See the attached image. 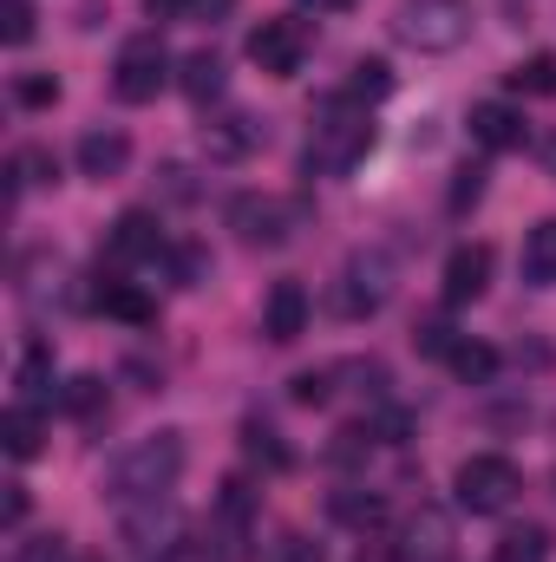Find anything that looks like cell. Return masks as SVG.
<instances>
[{
    "mask_svg": "<svg viewBox=\"0 0 556 562\" xmlns=\"http://www.w3.org/2000/svg\"><path fill=\"white\" fill-rule=\"evenodd\" d=\"M478 196H485V170H478V164H465V170H458V183H452V210H465V203H478Z\"/></svg>",
    "mask_w": 556,
    "mask_h": 562,
    "instance_id": "obj_31",
    "label": "cell"
},
{
    "mask_svg": "<svg viewBox=\"0 0 556 562\" xmlns=\"http://www.w3.org/2000/svg\"><path fill=\"white\" fill-rule=\"evenodd\" d=\"M544 170H551V177H556V138L544 144Z\"/></svg>",
    "mask_w": 556,
    "mask_h": 562,
    "instance_id": "obj_38",
    "label": "cell"
},
{
    "mask_svg": "<svg viewBox=\"0 0 556 562\" xmlns=\"http://www.w3.org/2000/svg\"><path fill=\"white\" fill-rule=\"evenodd\" d=\"M0 445H7V458H33L40 445H46V425L33 406H7V419H0Z\"/></svg>",
    "mask_w": 556,
    "mask_h": 562,
    "instance_id": "obj_15",
    "label": "cell"
},
{
    "mask_svg": "<svg viewBox=\"0 0 556 562\" xmlns=\"http://www.w3.org/2000/svg\"><path fill=\"white\" fill-rule=\"evenodd\" d=\"M249 59H256L263 72H276V79H294L301 59H308V26H301V20H263V26L249 33Z\"/></svg>",
    "mask_w": 556,
    "mask_h": 562,
    "instance_id": "obj_7",
    "label": "cell"
},
{
    "mask_svg": "<svg viewBox=\"0 0 556 562\" xmlns=\"http://www.w3.org/2000/svg\"><path fill=\"white\" fill-rule=\"evenodd\" d=\"M294 223H301V203H288V196H236L230 203V229L249 249H281L294 236Z\"/></svg>",
    "mask_w": 556,
    "mask_h": 562,
    "instance_id": "obj_6",
    "label": "cell"
},
{
    "mask_svg": "<svg viewBox=\"0 0 556 562\" xmlns=\"http://www.w3.org/2000/svg\"><path fill=\"white\" fill-rule=\"evenodd\" d=\"M46 386H53V360L33 347V353H26V367H20V393H26V400H46Z\"/></svg>",
    "mask_w": 556,
    "mask_h": 562,
    "instance_id": "obj_27",
    "label": "cell"
},
{
    "mask_svg": "<svg viewBox=\"0 0 556 562\" xmlns=\"http://www.w3.org/2000/svg\"><path fill=\"white\" fill-rule=\"evenodd\" d=\"M327 380H334V373H294V386H288L294 406H321V400H327Z\"/></svg>",
    "mask_w": 556,
    "mask_h": 562,
    "instance_id": "obj_32",
    "label": "cell"
},
{
    "mask_svg": "<svg viewBox=\"0 0 556 562\" xmlns=\"http://www.w3.org/2000/svg\"><path fill=\"white\" fill-rule=\"evenodd\" d=\"M236 0H184V20H223Z\"/></svg>",
    "mask_w": 556,
    "mask_h": 562,
    "instance_id": "obj_34",
    "label": "cell"
},
{
    "mask_svg": "<svg viewBox=\"0 0 556 562\" xmlns=\"http://www.w3.org/2000/svg\"><path fill=\"white\" fill-rule=\"evenodd\" d=\"M524 281L556 288V216H551V223H537V229L524 236Z\"/></svg>",
    "mask_w": 556,
    "mask_h": 562,
    "instance_id": "obj_16",
    "label": "cell"
},
{
    "mask_svg": "<svg viewBox=\"0 0 556 562\" xmlns=\"http://www.w3.org/2000/svg\"><path fill=\"white\" fill-rule=\"evenodd\" d=\"M177 477H184V431H157V438H138V445L112 464L105 497H112L119 510H144V504H164V497L177 491Z\"/></svg>",
    "mask_w": 556,
    "mask_h": 562,
    "instance_id": "obj_1",
    "label": "cell"
},
{
    "mask_svg": "<svg viewBox=\"0 0 556 562\" xmlns=\"http://www.w3.org/2000/svg\"><path fill=\"white\" fill-rule=\"evenodd\" d=\"M407 562H445L452 557V524L438 517V510H419L413 524H407Z\"/></svg>",
    "mask_w": 556,
    "mask_h": 562,
    "instance_id": "obj_13",
    "label": "cell"
},
{
    "mask_svg": "<svg viewBox=\"0 0 556 562\" xmlns=\"http://www.w3.org/2000/svg\"><path fill=\"white\" fill-rule=\"evenodd\" d=\"M99 400H105V380H92V373L66 386V413H79V419H86V413H99Z\"/></svg>",
    "mask_w": 556,
    "mask_h": 562,
    "instance_id": "obj_29",
    "label": "cell"
},
{
    "mask_svg": "<svg viewBox=\"0 0 556 562\" xmlns=\"http://www.w3.org/2000/svg\"><path fill=\"white\" fill-rule=\"evenodd\" d=\"M471 138L485 144V150H524L531 125H524V112H518V105L485 99V105H471Z\"/></svg>",
    "mask_w": 556,
    "mask_h": 562,
    "instance_id": "obj_9",
    "label": "cell"
},
{
    "mask_svg": "<svg viewBox=\"0 0 556 562\" xmlns=\"http://www.w3.org/2000/svg\"><path fill=\"white\" fill-rule=\"evenodd\" d=\"M445 360H452V373H458V380H471V386H485V380L498 373V353H491L485 340H458Z\"/></svg>",
    "mask_w": 556,
    "mask_h": 562,
    "instance_id": "obj_20",
    "label": "cell"
},
{
    "mask_svg": "<svg viewBox=\"0 0 556 562\" xmlns=\"http://www.w3.org/2000/svg\"><path fill=\"white\" fill-rule=\"evenodd\" d=\"M13 99H20V105H53V99H59V79H53V72H20V79H13Z\"/></svg>",
    "mask_w": 556,
    "mask_h": 562,
    "instance_id": "obj_26",
    "label": "cell"
},
{
    "mask_svg": "<svg viewBox=\"0 0 556 562\" xmlns=\"http://www.w3.org/2000/svg\"><path fill=\"white\" fill-rule=\"evenodd\" d=\"M518 491H524V477H518L511 458H491V451H485V458H465V464H458V510H471V517L511 510Z\"/></svg>",
    "mask_w": 556,
    "mask_h": 562,
    "instance_id": "obj_5",
    "label": "cell"
},
{
    "mask_svg": "<svg viewBox=\"0 0 556 562\" xmlns=\"http://www.w3.org/2000/svg\"><path fill=\"white\" fill-rule=\"evenodd\" d=\"M243 445H249V458H263V464H269V471H281V464H288V445H281L276 431H269V425H243Z\"/></svg>",
    "mask_w": 556,
    "mask_h": 562,
    "instance_id": "obj_24",
    "label": "cell"
},
{
    "mask_svg": "<svg viewBox=\"0 0 556 562\" xmlns=\"http://www.w3.org/2000/svg\"><path fill=\"white\" fill-rule=\"evenodd\" d=\"M485 281H491V249H485V243L452 249V262H445V301H452V307L478 301V294H485Z\"/></svg>",
    "mask_w": 556,
    "mask_h": 562,
    "instance_id": "obj_10",
    "label": "cell"
},
{
    "mask_svg": "<svg viewBox=\"0 0 556 562\" xmlns=\"http://www.w3.org/2000/svg\"><path fill=\"white\" fill-rule=\"evenodd\" d=\"M125 164H132V138H125V132L99 125V132H86V138H79V177L105 183V177H119Z\"/></svg>",
    "mask_w": 556,
    "mask_h": 562,
    "instance_id": "obj_11",
    "label": "cell"
},
{
    "mask_svg": "<svg viewBox=\"0 0 556 562\" xmlns=\"http://www.w3.org/2000/svg\"><path fill=\"white\" fill-rule=\"evenodd\" d=\"M0 40L26 46L33 40V0H0Z\"/></svg>",
    "mask_w": 556,
    "mask_h": 562,
    "instance_id": "obj_25",
    "label": "cell"
},
{
    "mask_svg": "<svg viewBox=\"0 0 556 562\" xmlns=\"http://www.w3.org/2000/svg\"><path fill=\"white\" fill-rule=\"evenodd\" d=\"M308 7H314V13H347L354 0H308Z\"/></svg>",
    "mask_w": 556,
    "mask_h": 562,
    "instance_id": "obj_37",
    "label": "cell"
},
{
    "mask_svg": "<svg viewBox=\"0 0 556 562\" xmlns=\"http://www.w3.org/2000/svg\"><path fill=\"white\" fill-rule=\"evenodd\" d=\"M13 562H73V550H66V537H33L13 550Z\"/></svg>",
    "mask_w": 556,
    "mask_h": 562,
    "instance_id": "obj_30",
    "label": "cell"
},
{
    "mask_svg": "<svg viewBox=\"0 0 556 562\" xmlns=\"http://www.w3.org/2000/svg\"><path fill=\"white\" fill-rule=\"evenodd\" d=\"M393 40L413 53H452L471 40V7L465 0H407L393 13Z\"/></svg>",
    "mask_w": 556,
    "mask_h": 562,
    "instance_id": "obj_3",
    "label": "cell"
},
{
    "mask_svg": "<svg viewBox=\"0 0 556 562\" xmlns=\"http://www.w3.org/2000/svg\"><path fill=\"white\" fill-rule=\"evenodd\" d=\"M387 92H393V72H387L380 59H360L354 79H347V99H354V105H374V99H387Z\"/></svg>",
    "mask_w": 556,
    "mask_h": 562,
    "instance_id": "obj_21",
    "label": "cell"
},
{
    "mask_svg": "<svg viewBox=\"0 0 556 562\" xmlns=\"http://www.w3.org/2000/svg\"><path fill=\"white\" fill-rule=\"evenodd\" d=\"M367 150H374V119H367L347 92L327 99V112H321V125H314V138H308V170L341 177V170H354Z\"/></svg>",
    "mask_w": 556,
    "mask_h": 562,
    "instance_id": "obj_2",
    "label": "cell"
},
{
    "mask_svg": "<svg viewBox=\"0 0 556 562\" xmlns=\"http://www.w3.org/2000/svg\"><path fill=\"white\" fill-rule=\"evenodd\" d=\"M177 281H184V288L203 281V256H197V249H177Z\"/></svg>",
    "mask_w": 556,
    "mask_h": 562,
    "instance_id": "obj_35",
    "label": "cell"
},
{
    "mask_svg": "<svg viewBox=\"0 0 556 562\" xmlns=\"http://www.w3.org/2000/svg\"><path fill=\"white\" fill-rule=\"evenodd\" d=\"M419 347H425V353H452L458 340H452V327H445V321H425V327H419Z\"/></svg>",
    "mask_w": 556,
    "mask_h": 562,
    "instance_id": "obj_33",
    "label": "cell"
},
{
    "mask_svg": "<svg viewBox=\"0 0 556 562\" xmlns=\"http://www.w3.org/2000/svg\"><path fill=\"white\" fill-rule=\"evenodd\" d=\"M498 562H551V530H537V524L504 530L498 537Z\"/></svg>",
    "mask_w": 556,
    "mask_h": 562,
    "instance_id": "obj_19",
    "label": "cell"
},
{
    "mask_svg": "<svg viewBox=\"0 0 556 562\" xmlns=\"http://www.w3.org/2000/svg\"><path fill=\"white\" fill-rule=\"evenodd\" d=\"M53 170H59V164H53L46 150H20V157H13V183H53Z\"/></svg>",
    "mask_w": 556,
    "mask_h": 562,
    "instance_id": "obj_28",
    "label": "cell"
},
{
    "mask_svg": "<svg viewBox=\"0 0 556 562\" xmlns=\"http://www.w3.org/2000/svg\"><path fill=\"white\" fill-rule=\"evenodd\" d=\"M263 334L288 347V340H301L308 334V288L301 281H276L269 288V301H263Z\"/></svg>",
    "mask_w": 556,
    "mask_h": 562,
    "instance_id": "obj_8",
    "label": "cell"
},
{
    "mask_svg": "<svg viewBox=\"0 0 556 562\" xmlns=\"http://www.w3.org/2000/svg\"><path fill=\"white\" fill-rule=\"evenodd\" d=\"M164 86H170V53H164V40H157V33L125 40L119 59H112V92H119L125 105H151Z\"/></svg>",
    "mask_w": 556,
    "mask_h": 562,
    "instance_id": "obj_4",
    "label": "cell"
},
{
    "mask_svg": "<svg viewBox=\"0 0 556 562\" xmlns=\"http://www.w3.org/2000/svg\"><path fill=\"white\" fill-rule=\"evenodd\" d=\"M164 243H157V223L144 216V210H125L119 216V229H112V262H144V256H157Z\"/></svg>",
    "mask_w": 556,
    "mask_h": 562,
    "instance_id": "obj_14",
    "label": "cell"
},
{
    "mask_svg": "<svg viewBox=\"0 0 556 562\" xmlns=\"http://www.w3.org/2000/svg\"><path fill=\"white\" fill-rule=\"evenodd\" d=\"M256 144H263V125H256L249 112H223V119L203 125V150H210V157H243V150H256Z\"/></svg>",
    "mask_w": 556,
    "mask_h": 562,
    "instance_id": "obj_12",
    "label": "cell"
},
{
    "mask_svg": "<svg viewBox=\"0 0 556 562\" xmlns=\"http://www.w3.org/2000/svg\"><path fill=\"white\" fill-rule=\"evenodd\" d=\"M511 86H518V92H531V99H551V92H556V53H531V59L511 72Z\"/></svg>",
    "mask_w": 556,
    "mask_h": 562,
    "instance_id": "obj_22",
    "label": "cell"
},
{
    "mask_svg": "<svg viewBox=\"0 0 556 562\" xmlns=\"http://www.w3.org/2000/svg\"><path fill=\"white\" fill-rule=\"evenodd\" d=\"M184 92H190L197 105L223 99V59H216V53H190V59H184Z\"/></svg>",
    "mask_w": 556,
    "mask_h": 562,
    "instance_id": "obj_17",
    "label": "cell"
},
{
    "mask_svg": "<svg viewBox=\"0 0 556 562\" xmlns=\"http://www.w3.org/2000/svg\"><path fill=\"white\" fill-rule=\"evenodd\" d=\"M327 510H334V524H347V530H374V524L387 517V504H380V497H367V491H334V497H327Z\"/></svg>",
    "mask_w": 556,
    "mask_h": 562,
    "instance_id": "obj_18",
    "label": "cell"
},
{
    "mask_svg": "<svg viewBox=\"0 0 556 562\" xmlns=\"http://www.w3.org/2000/svg\"><path fill=\"white\" fill-rule=\"evenodd\" d=\"M99 307L119 314V321H151V301H144L132 281H105V288H99Z\"/></svg>",
    "mask_w": 556,
    "mask_h": 562,
    "instance_id": "obj_23",
    "label": "cell"
},
{
    "mask_svg": "<svg viewBox=\"0 0 556 562\" xmlns=\"http://www.w3.org/2000/svg\"><path fill=\"white\" fill-rule=\"evenodd\" d=\"M7 524H20L26 517V484H7V510H0Z\"/></svg>",
    "mask_w": 556,
    "mask_h": 562,
    "instance_id": "obj_36",
    "label": "cell"
}]
</instances>
